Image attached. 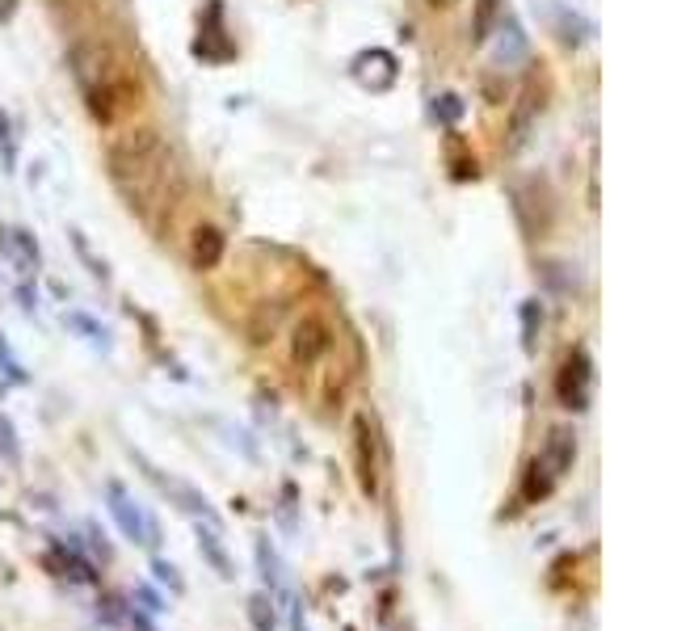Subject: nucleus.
<instances>
[{
    "mask_svg": "<svg viewBox=\"0 0 673 631\" xmlns=\"http://www.w3.org/2000/svg\"><path fill=\"white\" fill-rule=\"evenodd\" d=\"M106 173L110 186L118 190V198L127 202V211L139 215L152 228H160L177 198H181V165L173 148L165 144V135L152 127H131L122 131L114 144L106 148Z\"/></svg>",
    "mask_w": 673,
    "mask_h": 631,
    "instance_id": "nucleus-1",
    "label": "nucleus"
},
{
    "mask_svg": "<svg viewBox=\"0 0 673 631\" xmlns=\"http://www.w3.org/2000/svg\"><path fill=\"white\" fill-rule=\"evenodd\" d=\"M573 459H577V434L568 430V425H556V430L547 434L543 451L530 459V467H526L522 497H526V501H543V497L564 480V472L573 467Z\"/></svg>",
    "mask_w": 673,
    "mask_h": 631,
    "instance_id": "nucleus-2",
    "label": "nucleus"
},
{
    "mask_svg": "<svg viewBox=\"0 0 673 631\" xmlns=\"http://www.w3.org/2000/svg\"><path fill=\"white\" fill-rule=\"evenodd\" d=\"M106 510H110V518L118 522V531L127 535L131 543L148 547V552H156V547H160V522L131 497V488L122 484V480L106 484Z\"/></svg>",
    "mask_w": 673,
    "mask_h": 631,
    "instance_id": "nucleus-3",
    "label": "nucleus"
},
{
    "mask_svg": "<svg viewBox=\"0 0 673 631\" xmlns=\"http://www.w3.org/2000/svg\"><path fill=\"white\" fill-rule=\"evenodd\" d=\"M556 396L568 413H585L589 400H594V362L585 350H573L564 358L560 375H556Z\"/></svg>",
    "mask_w": 673,
    "mask_h": 631,
    "instance_id": "nucleus-4",
    "label": "nucleus"
},
{
    "mask_svg": "<svg viewBox=\"0 0 673 631\" xmlns=\"http://www.w3.org/2000/svg\"><path fill=\"white\" fill-rule=\"evenodd\" d=\"M139 463H144V472H148V480L160 488V493H165L173 505L181 514H190L194 522H211V526H219V514H215V505L207 501V493H198L194 484H186V480H173V476H165L160 472V467H152L144 455H135Z\"/></svg>",
    "mask_w": 673,
    "mask_h": 631,
    "instance_id": "nucleus-5",
    "label": "nucleus"
},
{
    "mask_svg": "<svg viewBox=\"0 0 673 631\" xmlns=\"http://www.w3.org/2000/svg\"><path fill=\"white\" fill-rule=\"evenodd\" d=\"M47 568H51L55 577L72 581V585H93V581H97V568H93V560L85 556V547H80L72 535H68V539H51Z\"/></svg>",
    "mask_w": 673,
    "mask_h": 631,
    "instance_id": "nucleus-6",
    "label": "nucleus"
},
{
    "mask_svg": "<svg viewBox=\"0 0 673 631\" xmlns=\"http://www.w3.org/2000/svg\"><path fill=\"white\" fill-rule=\"evenodd\" d=\"M253 556H257V573H261V581H265V594H274V602L282 606V602L295 594V589H291V581H287V564H282L278 547L265 539V535H257Z\"/></svg>",
    "mask_w": 673,
    "mask_h": 631,
    "instance_id": "nucleus-7",
    "label": "nucleus"
},
{
    "mask_svg": "<svg viewBox=\"0 0 673 631\" xmlns=\"http://www.w3.org/2000/svg\"><path fill=\"white\" fill-rule=\"evenodd\" d=\"M329 345H333L329 324H324L320 316H303L295 324V362L299 366H312L316 358H324V354H329Z\"/></svg>",
    "mask_w": 673,
    "mask_h": 631,
    "instance_id": "nucleus-8",
    "label": "nucleus"
},
{
    "mask_svg": "<svg viewBox=\"0 0 673 631\" xmlns=\"http://www.w3.org/2000/svg\"><path fill=\"white\" fill-rule=\"evenodd\" d=\"M194 535H198V552L215 568L219 581H236V564L228 556V547H223V526H211V522H194Z\"/></svg>",
    "mask_w": 673,
    "mask_h": 631,
    "instance_id": "nucleus-9",
    "label": "nucleus"
},
{
    "mask_svg": "<svg viewBox=\"0 0 673 631\" xmlns=\"http://www.w3.org/2000/svg\"><path fill=\"white\" fill-rule=\"evenodd\" d=\"M543 110V93L535 80H526L522 93H518V106H514V118H509V148H522L530 139V127H535V118Z\"/></svg>",
    "mask_w": 673,
    "mask_h": 631,
    "instance_id": "nucleus-10",
    "label": "nucleus"
},
{
    "mask_svg": "<svg viewBox=\"0 0 673 631\" xmlns=\"http://www.w3.org/2000/svg\"><path fill=\"white\" fill-rule=\"evenodd\" d=\"M354 451H358L362 488H366V493H375V488H379V459H375V430H371V417H366V413L354 417Z\"/></svg>",
    "mask_w": 673,
    "mask_h": 631,
    "instance_id": "nucleus-11",
    "label": "nucleus"
},
{
    "mask_svg": "<svg viewBox=\"0 0 673 631\" xmlns=\"http://www.w3.org/2000/svg\"><path fill=\"white\" fill-rule=\"evenodd\" d=\"M354 76L362 80L366 89H387L396 80V59L387 55V51H379V47H371V51H362L358 59H354Z\"/></svg>",
    "mask_w": 673,
    "mask_h": 631,
    "instance_id": "nucleus-12",
    "label": "nucleus"
},
{
    "mask_svg": "<svg viewBox=\"0 0 673 631\" xmlns=\"http://www.w3.org/2000/svg\"><path fill=\"white\" fill-rule=\"evenodd\" d=\"M493 34H497V59H501V64H522L526 51H530V38H526L518 17L501 13V22H497Z\"/></svg>",
    "mask_w": 673,
    "mask_h": 631,
    "instance_id": "nucleus-13",
    "label": "nucleus"
},
{
    "mask_svg": "<svg viewBox=\"0 0 673 631\" xmlns=\"http://www.w3.org/2000/svg\"><path fill=\"white\" fill-rule=\"evenodd\" d=\"M223 249H228V240H223L219 228H211V223H207V228H198V232H194V244H190L194 270H202V274L215 270L219 261H223Z\"/></svg>",
    "mask_w": 673,
    "mask_h": 631,
    "instance_id": "nucleus-14",
    "label": "nucleus"
},
{
    "mask_svg": "<svg viewBox=\"0 0 673 631\" xmlns=\"http://www.w3.org/2000/svg\"><path fill=\"white\" fill-rule=\"evenodd\" d=\"M0 249L13 257V266L22 270V274H34V270H38V244H34V236H30L26 228L5 232V244H0Z\"/></svg>",
    "mask_w": 673,
    "mask_h": 631,
    "instance_id": "nucleus-15",
    "label": "nucleus"
},
{
    "mask_svg": "<svg viewBox=\"0 0 673 631\" xmlns=\"http://www.w3.org/2000/svg\"><path fill=\"white\" fill-rule=\"evenodd\" d=\"M64 324H68L72 333H80V341H89L93 350H101V354H106L110 345H114V341H110V329H106L101 320H93L89 312H68V316H64Z\"/></svg>",
    "mask_w": 673,
    "mask_h": 631,
    "instance_id": "nucleus-16",
    "label": "nucleus"
},
{
    "mask_svg": "<svg viewBox=\"0 0 673 631\" xmlns=\"http://www.w3.org/2000/svg\"><path fill=\"white\" fill-rule=\"evenodd\" d=\"M501 13H505V0H476V17H472V43H488L501 22Z\"/></svg>",
    "mask_w": 673,
    "mask_h": 631,
    "instance_id": "nucleus-17",
    "label": "nucleus"
},
{
    "mask_svg": "<svg viewBox=\"0 0 673 631\" xmlns=\"http://www.w3.org/2000/svg\"><path fill=\"white\" fill-rule=\"evenodd\" d=\"M518 320H522V350L535 354L539 350V333H543V303L539 299H522Z\"/></svg>",
    "mask_w": 673,
    "mask_h": 631,
    "instance_id": "nucleus-18",
    "label": "nucleus"
},
{
    "mask_svg": "<svg viewBox=\"0 0 673 631\" xmlns=\"http://www.w3.org/2000/svg\"><path fill=\"white\" fill-rule=\"evenodd\" d=\"M278 602L274 594H265V589H257V594H249V623L253 631H278Z\"/></svg>",
    "mask_w": 673,
    "mask_h": 631,
    "instance_id": "nucleus-19",
    "label": "nucleus"
},
{
    "mask_svg": "<svg viewBox=\"0 0 673 631\" xmlns=\"http://www.w3.org/2000/svg\"><path fill=\"white\" fill-rule=\"evenodd\" d=\"M127 615H131L127 598H118V594H101L97 598V619L106 627H127Z\"/></svg>",
    "mask_w": 673,
    "mask_h": 631,
    "instance_id": "nucleus-20",
    "label": "nucleus"
},
{
    "mask_svg": "<svg viewBox=\"0 0 673 631\" xmlns=\"http://www.w3.org/2000/svg\"><path fill=\"white\" fill-rule=\"evenodd\" d=\"M0 375L13 379V383H30V371L22 366V358L13 354V345L5 341V333H0Z\"/></svg>",
    "mask_w": 673,
    "mask_h": 631,
    "instance_id": "nucleus-21",
    "label": "nucleus"
},
{
    "mask_svg": "<svg viewBox=\"0 0 673 631\" xmlns=\"http://www.w3.org/2000/svg\"><path fill=\"white\" fill-rule=\"evenodd\" d=\"M0 459H5L9 467L22 463V442H17V430H13V421L0 413Z\"/></svg>",
    "mask_w": 673,
    "mask_h": 631,
    "instance_id": "nucleus-22",
    "label": "nucleus"
},
{
    "mask_svg": "<svg viewBox=\"0 0 673 631\" xmlns=\"http://www.w3.org/2000/svg\"><path fill=\"white\" fill-rule=\"evenodd\" d=\"M152 577L160 581V585H169L173 594H186V581H181V573H177V564H169V560H152Z\"/></svg>",
    "mask_w": 673,
    "mask_h": 631,
    "instance_id": "nucleus-23",
    "label": "nucleus"
},
{
    "mask_svg": "<svg viewBox=\"0 0 673 631\" xmlns=\"http://www.w3.org/2000/svg\"><path fill=\"white\" fill-rule=\"evenodd\" d=\"M434 118H438V122H459V118H463V101H459V93H442V97H434Z\"/></svg>",
    "mask_w": 673,
    "mask_h": 631,
    "instance_id": "nucleus-24",
    "label": "nucleus"
},
{
    "mask_svg": "<svg viewBox=\"0 0 673 631\" xmlns=\"http://www.w3.org/2000/svg\"><path fill=\"white\" fill-rule=\"evenodd\" d=\"M278 522H282V531H287V535H295V531H299V522H295V484H287V488H282Z\"/></svg>",
    "mask_w": 673,
    "mask_h": 631,
    "instance_id": "nucleus-25",
    "label": "nucleus"
},
{
    "mask_svg": "<svg viewBox=\"0 0 673 631\" xmlns=\"http://www.w3.org/2000/svg\"><path fill=\"white\" fill-rule=\"evenodd\" d=\"M131 602H139V610H148V615H160V610H169V602L156 594L152 585H135V594H131Z\"/></svg>",
    "mask_w": 673,
    "mask_h": 631,
    "instance_id": "nucleus-26",
    "label": "nucleus"
},
{
    "mask_svg": "<svg viewBox=\"0 0 673 631\" xmlns=\"http://www.w3.org/2000/svg\"><path fill=\"white\" fill-rule=\"evenodd\" d=\"M89 552L101 560V564H110L114 560V547H110V539H106V531H101L97 522H89Z\"/></svg>",
    "mask_w": 673,
    "mask_h": 631,
    "instance_id": "nucleus-27",
    "label": "nucleus"
},
{
    "mask_svg": "<svg viewBox=\"0 0 673 631\" xmlns=\"http://www.w3.org/2000/svg\"><path fill=\"white\" fill-rule=\"evenodd\" d=\"M282 610H287V619H291V631H308V619H303V598L291 594L287 602H282Z\"/></svg>",
    "mask_w": 673,
    "mask_h": 631,
    "instance_id": "nucleus-28",
    "label": "nucleus"
},
{
    "mask_svg": "<svg viewBox=\"0 0 673 631\" xmlns=\"http://www.w3.org/2000/svg\"><path fill=\"white\" fill-rule=\"evenodd\" d=\"M0 152H5V165H13L17 160V144H13V135H9V118L0 114Z\"/></svg>",
    "mask_w": 673,
    "mask_h": 631,
    "instance_id": "nucleus-29",
    "label": "nucleus"
},
{
    "mask_svg": "<svg viewBox=\"0 0 673 631\" xmlns=\"http://www.w3.org/2000/svg\"><path fill=\"white\" fill-rule=\"evenodd\" d=\"M127 627H131V631H156V623H152L148 610H135V606H131V615H127Z\"/></svg>",
    "mask_w": 673,
    "mask_h": 631,
    "instance_id": "nucleus-30",
    "label": "nucleus"
},
{
    "mask_svg": "<svg viewBox=\"0 0 673 631\" xmlns=\"http://www.w3.org/2000/svg\"><path fill=\"white\" fill-rule=\"evenodd\" d=\"M17 299H22V308H26V312H34V308H38V295H34L30 287H22V291H17Z\"/></svg>",
    "mask_w": 673,
    "mask_h": 631,
    "instance_id": "nucleus-31",
    "label": "nucleus"
},
{
    "mask_svg": "<svg viewBox=\"0 0 673 631\" xmlns=\"http://www.w3.org/2000/svg\"><path fill=\"white\" fill-rule=\"evenodd\" d=\"M430 5H434V9H451V5H455V0H430Z\"/></svg>",
    "mask_w": 673,
    "mask_h": 631,
    "instance_id": "nucleus-32",
    "label": "nucleus"
}]
</instances>
